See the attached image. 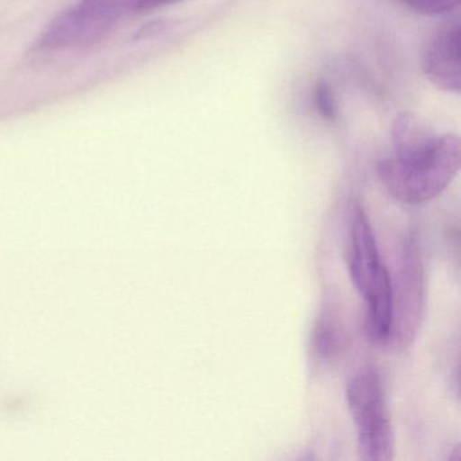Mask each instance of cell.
Listing matches in <instances>:
<instances>
[{
    "label": "cell",
    "instance_id": "cell-7",
    "mask_svg": "<svg viewBox=\"0 0 461 461\" xmlns=\"http://www.w3.org/2000/svg\"><path fill=\"white\" fill-rule=\"evenodd\" d=\"M342 345H344V336H342L341 328L333 315L323 312L312 330L314 352L322 360H333L341 352Z\"/></svg>",
    "mask_w": 461,
    "mask_h": 461
},
{
    "label": "cell",
    "instance_id": "cell-4",
    "mask_svg": "<svg viewBox=\"0 0 461 461\" xmlns=\"http://www.w3.org/2000/svg\"><path fill=\"white\" fill-rule=\"evenodd\" d=\"M137 0H82L55 18L42 36L47 50L88 47L104 40Z\"/></svg>",
    "mask_w": 461,
    "mask_h": 461
},
{
    "label": "cell",
    "instance_id": "cell-6",
    "mask_svg": "<svg viewBox=\"0 0 461 461\" xmlns=\"http://www.w3.org/2000/svg\"><path fill=\"white\" fill-rule=\"evenodd\" d=\"M460 37L458 25L442 29L429 42L422 58L426 79L438 90L455 95L461 91Z\"/></svg>",
    "mask_w": 461,
    "mask_h": 461
},
{
    "label": "cell",
    "instance_id": "cell-9",
    "mask_svg": "<svg viewBox=\"0 0 461 461\" xmlns=\"http://www.w3.org/2000/svg\"><path fill=\"white\" fill-rule=\"evenodd\" d=\"M315 107L318 114L325 118L326 121H334L337 118V104L334 98L333 90L330 85L325 80L318 83L315 87Z\"/></svg>",
    "mask_w": 461,
    "mask_h": 461
},
{
    "label": "cell",
    "instance_id": "cell-1",
    "mask_svg": "<svg viewBox=\"0 0 461 461\" xmlns=\"http://www.w3.org/2000/svg\"><path fill=\"white\" fill-rule=\"evenodd\" d=\"M391 145V156L380 161L379 176L388 193L403 203L437 198L460 169V139L429 134L411 113H401L393 120Z\"/></svg>",
    "mask_w": 461,
    "mask_h": 461
},
{
    "label": "cell",
    "instance_id": "cell-3",
    "mask_svg": "<svg viewBox=\"0 0 461 461\" xmlns=\"http://www.w3.org/2000/svg\"><path fill=\"white\" fill-rule=\"evenodd\" d=\"M348 266L353 285L366 298V315L374 320L387 318L393 312V282L380 261L368 217L358 204L350 220Z\"/></svg>",
    "mask_w": 461,
    "mask_h": 461
},
{
    "label": "cell",
    "instance_id": "cell-2",
    "mask_svg": "<svg viewBox=\"0 0 461 461\" xmlns=\"http://www.w3.org/2000/svg\"><path fill=\"white\" fill-rule=\"evenodd\" d=\"M347 398L357 429L361 460H393L395 438L376 371L366 368L356 374L348 384Z\"/></svg>",
    "mask_w": 461,
    "mask_h": 461
},
{
    "label": "cell",
    "instance_id": "cell-5",
    "mask_svg": "<svg viewBox=\"0 0 461 461\" xmlns=\"http://www.w3.org/2000/svg\"><path fill=\"white\" fill-rule=\"evenodd\" d=\"M425 271L417 234L407 239L402 255L396 287H393V325L388 344L403 350L411 344L422 320Z\"/></svg>",
    "mask_w": 461,
    "mask_h": 461
},
{
    "label": "cell",
    "instance_id": "cell-8",
    "mask_svg": "<svg viewBox=\"0 0 461 461\" xmlns=\"http://www.w3.org/2000/svg\"><path fill=\"white\" fill-rule=\"evenodd\" d=\"M404 6L422 15H441L457 9L461 0H401Z\"/></svg>",
    "mask_w": 461,
    "mask_h": 461
}]
</instances>
